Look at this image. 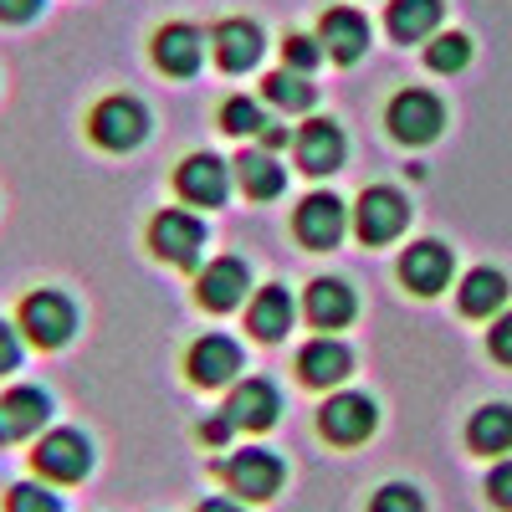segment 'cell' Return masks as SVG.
Returning <instances> with one entry per match:
<instances>
[{
    "mask_svg": "<svg viewBox=\"0 0 512 512\" xmlns=\"http://www.w3.org/2000/svg\"><path fill=\"white\" fill-rule=\"evenodd\" d=\"M221 477H226V487H231L236 497L267 502V497H277V487H282V477H287V466H282V456H272L267 446H246V451L226 456Z\"/></svg>",
    "mask_w": 512,
    "mask_h": 512,
    "instance_id": "cell-1",
    "label": "cell"
},
{
    "mask_svg": "<svg viewBox=\"0 0 512 512\" xmlns=\"http://www.w3.org/2000/svg\"><path fill=\"white\" fill-rule=\"evenodd\" d=\"M31 461H36V472L47 482H82V477H88V466H93V446H88L82 431L62 425V431H47L36 441Z\"/></svg>",
    "mask_w": 512,
    "mask_h": 512,
    "instance_id": "cell-2",
    "label": "cell"
},
{
    "mask_svg": "<svg viewBox=\"0 0 512 512\" xmlns=\"http://www.w3.org/2000/svg\"><path fill=\"white\" fill-rule=\"evenodd\" d=\"M72 328H77V313H72V303L62 292H31L21 303V333L31 338V344H41V349L67 344Z\"/></svg>",
    "mask_w": 512,
    "mask_h": 512,
    "instance_id": "cell-3",
    "label": "cell"
},
{
    "mask_svg": "<svg viewBox=\"0 0 512 512\" xmlns=\"http://www.w3.org/2000/svg\"><path fill=\"white\" fill-rule=\"evenodd\" d=\"M374 400L359 395V390H344V395H333L323 410H318V425H323V436L333 446H359L374 436Z\"/></svg>",
    "mask_w": 512,
    "mask_h": 512,
    "instance_id": "cell-4",
    "label": "cell"
},
{
    "mask_svg": "<svg viewBox=\"0 0 512 512\" xmlns=\"http://www.w3.org/2000/svg\"><path fill=\"white\" fill-rule=\"evenodd\" d=\"M144 134H149L144 103H134V98H103V103L93 108V139H98L103 149L123 154V149H134Z\"/></svg>",
    "mask_w": 512,
    "mask_h": 512,
    "instance_id": "cell-5",
    "label": "cell"
},
{
    "mask_svg": "<svg viewBox=\"0 0 512 512\" xmlns=\"http://www.w3.org/2000/svg\"><path fill=\"white\" fill-rule=\"evenodd\" d=\"M149 246L164 256V262L195 267V256L205 246V226L190 216V210H164V216H154V226H149Z\"/></svg>",
    "mask_w": 512,
    "mask_h": 512,
    "instance_id": "cell-6",
    "label": "cell"
},
{
    "mask_svg": "<svg viewBox=\"0 0 512 512\" xmlns=\"http://www.w3.org/2000/svg\"><path fill=\"white\" fill-rule=\"evenodd\" d=\"M441 123H446V113L425 88H410L390 103V134L405 144H431L441 134Z\"/></svg>",
    "mask_w": 512,
    "mask_h": 512,
    "instance_id": "cell-7",
    "label": "cell"
},
{
    "mask_svg": "<svg viewBox=\"0 0 512 512\" xmlns=\"http://www.w3.org/2000/svg\"><path fill=\"white\" fill-rule=\"evenodd\" d=\"M405 221H410V210H405V195H400V190L374 185V190L359 195V216H354V226H359L364 241H390V236H400Z\"/></svg>",
    "mask_w": 512,
    "mask_h": 512,
    "instance_id": "cell-8",
    "label": "cell"
},
{
    "mask_svg": "<svg viewBox=\"0 0 512 512\" xmlns=\"http://www.w3.org/2000/svg\"><path fill=\"white\" fill-rule=\"evenodd\" d=\"M52 415V400L31 390V384H21V390H6L0 395V446H11V441H26L31 431H41Z\"/></svg>",
    "mask_w": 512,
    "mask_h": 512,
    "instance_id": "cell-9",
    "label": "cell"
},
{
    "mask_svg": "<svg viewBox=\"0 0 512 512\" xmlns=\"http://www.w3.org/2000/svg\"><path fill=\"white\" fill-rule=\"evenodd\" d=\"M292 231L313 251L333 246L338 236H344V205H338V195H308L303 205H297V216H292Z\"/></svg>",
    "mask_w": 512,
    "mask_h": 512,
    "instance_id": "cell-10",
    "label": "cell"
},
{
    "mask_svg": "<svg viewBox=\"0 0 512 512\" xmlns=\"http://www.w3.org/2000/svg\"><path fill=\"white\" fill-rule=\"evenodd\" d=\"M400 277H405V287L420 292V297L441 292V287L451 282V251H446L441 241H415V246L400 256Z\"/></svg>",
    "mask_w": 512,
    "mask_h": 512,
    "instance_id": "cell-11",
    "label": "cell"
},
{
    "mask_svg": "<svg viewBox=\"0 0 512 512\" xmlns=\"http://www.w3.org/2000/svg\"><path fill=\"white\" fill-rule=\"evenodd\" d=\"M277 410H282V400H277V390L267 379H241L231 390V400H226V420L241 425V431H267V425L277 420Z\"/></svg>",
    "mask_w": 512,
    "mask_h": 512,
    "instance_id": "cell-12",
    "label": "cell"
},
{
    "mask_svg": "<svg viewBox=\"0 0 512 512\" xmlns=\"http://www.w3.org/2000/svg\"><path fill=\"white\" fill-rule=\"evenodd\" d=\"M185 369H190L195 384H226L241 369V349L231 344V338H221V333H205V338H195V344H190Z\"/></svg>",
    "mask_w": 512,
    "mask_h": 512,
    "instance_id": "cell-13",
    "label": "cell"
},
{
    "mask_svg": "<svg viewBox=\"0 0 512 512\" xmlns=\"http://www.w3.org/2000/svg\"><path fill=\"white\" fill-rule=\"evenodd\" d=\"M195 292H200V303H205L210 313L236 308L241 297H246V262H236V256H221V262H210V267L200 272Z\"/></svg>",
    "mask_w": 512,
    "mask_h": 512,
    "instance_id": "cell-14",
    "label": "cell"
},
{
    "mask_svg": "<svg viewBox=\"0 0 512 512\" xmlns=\"http://www.w3.org/2000/svg\"><path fill=\"white\" fill-rule=\"evenodd\" d=\"M292 149H297V164H303L308 175H328V169L344 164V134H338V128H333L328 118L308 123L303 134L292 139Z\"/></svg>",
    "mask_w": 512,
    "mask_h": 512,
    "instance_id": "cell-15",
    "label": "cell"
},
{
    "mask_svg": "<svg viewBox=\"0 0 512 512\" xmlns=\"http://www.w3.org/2000/svg\"><path fill=\"white\" fill-rule=\"evenodd\" d=\"M175 185H180V195L190 205H221L226 200V164L216 154H195V159L180 164Z\"/></svg>",
    "mask_w": 512,
    "mask_h": 512,
    "instance_id": "cell-16",
    "label": "cell"
},
{
    "mask_svg": "<svg viewBox=\"0 0 512 512\" xmlns=\"http://www.w3.org/2000/svg\"><path fill=\"white\" fill-rule=\"evenodd\" d=\"M354 369V354L338 344V338H313V344L297 354V374H303V384H338Z\"/></svg>",
    "mask_w": 512,
    "mask_h": 512,
    "instance_id": "cell-17",
    "label": "cell"
},
{
    "mask_svg": "<svg viewBox=\"0 0 512 512\" xmlns=\"http://www.w3.org/2000/svg\"><path fill=\"white\" fill-rule=\"evenodd\" d=\"M323 47L333 62H359L369 47V21L359 11H328L323 16Z\"/></svg>",
    "mask_w": 512,
    "mask_h": 512,
    "instance_id": "cell-18",
    "label": "cell"
},
{
    "mask_svg": "<svg viewBox=\"0 0 512 512\" xmlns=\"http://www.w3.org/2000/svg\"><path fill=\"white\" fill-rule=\"evenodd\" d=\"M154 62L169 72V77H190L200 67V31L195 26H164L154 36Z\"/></svg>",
    "mask_w": 512,
    "mask_h": 512,
    "instance_id": "cell-19",
    "label": "cell"
},
{
    "mask_svg": "<svg viewBox=\"0 0 512 512\" xmlns=\"http://www.w3.org/2000/svg\"><path fill=\"white\" fill-rule=\"evenodd\" d=\"M210 41H216V62L226 72H246L256 57H262V31H256L251 21H221Z\"/></svg>",
    "mask_w": 512,
    "mask_h": 512,
    "instance_id": "cell-20",
    "label": "cell"
},
{
    "mask_svg": "<svg viewBox=\"0 0 512 512\" xmlns=\"http://www.w3.org/2000/svg\"><path fill=\"white\" fill-rule=\"evenodd\" d=\"M303 308H308L313 328H344L354 318V292L338 282V277H323V282L308 287V303Z\"/></svg>",
    "mask_w": 512,
    "mask_h": 512,
    "instance_id": "cell-21",
    "label": "cell"
},
{
    "mask_svg": "<svg viewBox=\"0 0 512 512\" xmlns=\"http://www.w3.org/2000/svg\"><path fill=\"white\" fill-rule=\"evenodd\" d=\"M246 328L262 338V344L282 338L292 328V297H287V287H262V292H256V303L246 313Z\"/></svg>",
    "mask_w": 512,
    "mask_h": 512,
    "instance_id": "cell-22",
    "label": "cell"
},
{
    "mask_svg": "<svg viewBox=\"0 0 512 512\" xmlns=\"http://www.w3.org/2000/svg\"><path fill=\"white\" fill-rule=\"evenodd\" d=\"M466 441L482 456H497V451H512V405H482L466 425Z\"/></svg>",
    "mask_w": 512,
    "mask_h": 512,
    "instance_id": "cell-23",
    "label": "cell"
},
{
    "mask_svg": "<svg viewBox=\"0 0 512 512\" xmlns=\"http://www.w3.org/2000/svg\"><path fill=\"white\" fill-rule=\"evenodd\" d=\"M436 21H441V0H390V16H384V26H390L395 41L431 36Z\"/></svg>",
    "mask_w": 512,
    "mask_h": 512,
    "instance_id": "cell-24",
    "label": "cell"
},
{
    "mask_svg": "<svg viewBox=\"0 0 512 512\" xmlns=\"http://www.w3.org/2000/svg\"><path fill=\"white\" fill-rule=\"evenodd\" d=\"M502 297H507V277L492 272V267H477V272H466V282H461V313L487 318V313L502 308Z\"/></svg>",
    "mask_w": 512,
    "mask_h": 512,
    "instance_id": "cell-25",
    "label": "cell"
},
{
    "mask_svg": "<svg viewBox=\"0 0 512 512\" xmlns=\"http://www.w3.org/2000/svg\"><path fill=\"white\" fill-rule=\"evenodd\" d=\"M236 175H241L246 195H256V200H272V195H282V164H277L267 149L241 154V159H236Z\"/></svg>",
    "mask_w": 512,
    "mask_h": 512,
    "instance_id": "cell-26",
    "label": "cell"
},
{
    "mask_svg": "<svg viewBox=\"0 0 512 512\" xmlns=\"http://www.w3.org/2000/svg\"><path fill=\"white\" fill-rule=\"evenodd\" d=\"M267 98H272L277 108H287V113H303V108L313 103V88L303 82V72H272V77H267Z\"/></svg>",
    "mask_w": 512,
    "mask_h": 512,
    "instance_id": "cell-27",
    "label": "cell"
},
{
    "mask_svg": "<svg viewBox=\"0 0 512 512\" xmlns=\"http://www.w3.org/2000/svg\"><path fill=\"white\" fill-rule=\"evenodd\" d=\"M466 57H472V41H466L461 31H446L441 41H431V52H425V62H431L436 72H461Z\"/></svg>",
    "mask_w": 512,
    "mask_h": 512,
    "instance_id": "cell-28",
    "label": "cell"
},
{
    "mask_svg": "<svg viewBox=\"0 0 512 512\" xmlns=\"http://www.w3.org/2000/svg\"><path fill=\"white\" fill-rule=\"evenodd\" d=\"M6 512H62V502H57V492H47L41 482H21V487H11Z\"/></svg>",
    "mask_w": 512,
    "mask_h": 512,
    "instance_id": "cell-29",
    "label": "cell"
},
{
    "mask_svg": "<svg viewBox=\"0 0 512 512\" xmlns=\"http://www.w3.org/2000/svg\"><path fill=\"white\" fill-rule=\"evenodd\" d=\"M369 512H425V502H420V492H415V487L390 482V487H379V492H374Z\"/></svg>",
    "mask_w": 512,
    "mask_h": 512,
    "instance_id": "cell-30",
    "label": "cell"
},
{
    "mask_svg": "<svg viewBox=\"0 0 512 512\" xmlns=\"http://www.w3.org/2000/svg\"><path fill=\"white\" fill-rule=\"evenodd\" d=\"M221 123H226V134H262V108L251 98H231L221 108Z\"/></svg>",
    "mask_w": 512,
    "mask_h": 512,
    "instance_id": "cell-31",
    "label": "cell"
},
{
    "mask_svg": "<svg viewBox=\"0 0 512 512\" xmlns=\"http://www.w3.org/2000/svg\"><path fill=\"white\" fill-rule=\"evenodd\" d=\"M287 67L292 72H308V67H318V41L313 36H287Z\"/></svg>",
    "mask_w": 512,
    "mask_h": 512,
    "instance_id": "cell-32",
    "label": "cell"
},
{
    "mask_svg": "<svg viewBox=\"0 0 512 512\" xmlns=\"http://www.w3.org/2000/svg\"><path fill=\"white\" fill-rule=\"evenodd\" d=\"M487 497H492L497 507H507V512H512V456L492 466V477H487Z\"/></svg>",
    "mask_w": 512,
    "mask_h": 512,
    "instance_id": "cell-33",
    "label": "cell"
},
{
    "mask_svg": "<svg viewBox=\"0 0 512 512\" xmlns=\"http://www.w3.org/2000/svg\"><path fill=\"white\" fill-rule=\"evenodd\" d=\"M487 349H492L502 364H512V313H507V318H497V328L487 333Z\"/></svg>",
    "mask_w": 512,
    "mask_h": 512,
    "instance_id": "cell-34",
    "label": "cell"
},
{
    "mask_svg": "<svg viewBox=\"0 0 512 512\" xmlns=\"http://www.w3.org/2000/svg\"><path fill=\"white\" fill-rule=\"evenodd\" d=\"M16 364H21V338L11 323H0V374H11Z\"/></svg>",
    "mask_w": 512,
    "mask_h": 512,
    "instance_id": "cell-35",
    "label": "cell"
},
{
    "mask_svg": "<svg viewBox=\"0 0 512 512\" xmlns=\"http://www.w3.org/2000/svg\"><path fill=\"white\" fill-rule=\"evenodd\" d=\"M41 11V0H0V21H31Z\"/></svg>",
    "mask_w": 512,
    "mask_h": 512,
    "instance_id": "cell-36",
    "label": "cell"
},
{
    "mask_svg": "<svg viewBox=\"0 0 512 512\" xmlns=\"http://www.w3.org/2000/svg\"><path fill=\"white\" fill-rule=\"evenodd\" d=\"M262 144H267V154H277V149H287L292 139H287V128H282V123H272V128H262Z\"/></svg>",
    "mask_w": 512,
    "mask_h": 512,
    "instance_id": "cell-37",
    "label": "cell"
},
{
    "mask_svg": "<svg viewBox=\"0 0 512 512\" xmlns=\"http://www.w3.org/2000/svg\"><path fill=\"white\" fill-rule=\"evenodd\" d=\"M226 431H236V425L226 420V410H221V420H205V441H226Z\"/></svg>",
    "mask_w": 512,
    "mask_h": 512,
    "instance_id": "cell-38",
    "label": "cell"
},
{
    "mask_svg": "<svg viewBox=\"0 0 512 512\" xmlns=\"http://www.w3.org/2000/svg\"><path fill=\"white\" fill-rule=\"evenodd\" d=\"M200 512H246L236 497H210V502H200Z\"/></svg>",
    "mask_w": 512,
    "mask_h": 512,
    "instance_id": "cell-39",
    "label": "cell"
}]
</instances>
